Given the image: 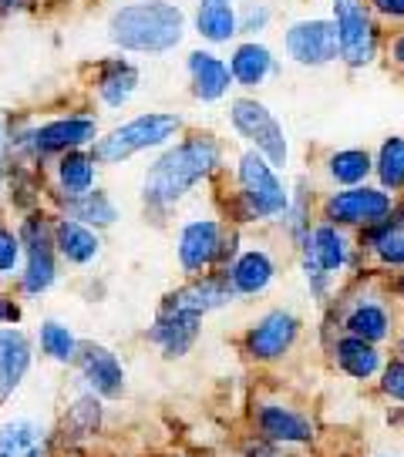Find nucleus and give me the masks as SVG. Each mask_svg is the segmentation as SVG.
I'll list each match as a JSON object with an SVG mask.
<instances>
[{
	"label": "nucleus",
	"mask_w": 404,
	"mask_h": 457,
	"mask_svg": "<svg viewBox=\"0 0 404 457\" xmlns=\"http://www.w3.org/2000/svg\"><path fill=\"white\" fill-rule=\"evenodd\" d=\"M108 37L122 51L165 54L186 37V14L173 0H139L118 7L108 21Z\"/></svg>",
	"instance_id": "f257e3e1"
},
{
	"label": "nucleus",
	"mask_w": 404,
	"mask_h": 457,
	"mask_svg": "<svg viewBox=\"0 0 404 457\" xmlns=\"http://www.w3.org/2000/svg\"><path fill=\"white\" fill-rule=\"evenodd\" d=\"M219 145L209 135H192L182 145L169 148L145 175V202L152 205H173L186 195L192 186H199L206 175H213L219 165Z\"/></svg>",
	"instance_id": "f03ea898"
},
{
	"label": "nucleus",
	"mask_w": 404,
	"mask_h": 457,
	"mask_svg": "<svg viewBox=\"0 0 404 457\" xmlns=\"http://www.w3.org/2000/svg\"><path fill=\"white\" fill-rule=\"evenodd\" d=\"M179 129H182L179 114H169V112L139 114V118L125 121L122 129L108 131L105 138H98L91 158H95V162H108V165H112V162H125V158H131L135 152L159 148V145L173 142Z\"/></svg>",
	"instance_id": "7ed1b4c3"
},
{
	"label": "nucleus",
	"mask_w": 404,
	"mask_h": 457,
	"mask_svg": "<svg viewBox=\"0 0 404 457\" xmlns=\"http://www.w3.org/2000/svg\"><path fill=\"white\" fill-rule=\"evenodd\" d=\"M337 57L350 68H367L377 57V28L364 0H331Z\"/></svg>",
	"instance_id": "20e7f679"
},
{
	"label": "nucleus",
	"mask_w": 404,
	"mask_h": 457,
	"mask_svg": "<svg viewBox=\"0 0 404 457\" xmlns=\"http://www.w3.org/2000/svg\"><path fill=\"white\" fill-rule=\"evenodd\" d=\"M240 202L249 219H276L290 209V195L276 179V169L257 152L240 158Z\"/></svg>",
	"instance_id": "39448f33"
},
{
	"label": "nucleus",
	"mask_w": 404,
	"mask_h": 457,
	"mask_svg": "<svg viewBox=\"0 0 404 457\" xmlns=\"http://www.w3.org/2000/svg\"><path fill=\"white\" fill-rule=\"evenodd\" d=\"M230 118H232V129L243 135L249 145H257L260 152L274 169H283L290 158L287 148V135L280 129V121L274 118V112L257 98H236L230 104Z\"/></svg>",
	"instance_id": "423d86ee"
},
{
	"label": "nucleus",
	"mask_w": 404,
	"mask_h": 457,
	"mask_svg": "<svg viewBox=\"0 0 404 457\" xmlns=\"http://www.w3.org/2000/svg\"><path fill=\"white\" fill-rule=\"evenodd\" d=\"M21 245L28 249V262L21 272V286L24 293L38 296L44 289H51L58 279V266H55V228L44 222V215H28L21 226Z\"/></svg>",
	"instance_id": "0eeeda50"
},
{
	"label": "nucleus",
	"mask_w": 404,
	"mask_h": 457,
	"mask_svg": "<svg viewBox=\"0 0 404 457\" xmlns=\"http://www.w3.org/2000/svg\"><path fill=\"white\" fill-rule=\"evenodd\" d=\"M283 51L300 68H324V64L337 61V30H333V21H324V17L293 21L287 34H283Z\"/></svg>",
	"instance_id": "6e6552de"
},
{
	"label": "nucleus",
	"mask_w": 404,
	"mask_h": 457,
	"mask_svg": "<svg viewBox=\"0 0 404 457\" xmlns=\"http://www.w3.org/2000/svg\"><path fill=\"white\" fill-rule=\"evenodd\" d=\"M347 266V239L344 232L327 222V226H317L314 232H307L303 239V270H307V279L314 283V293L324 296V289L331 283L333 272H341Z\"/></svg>",
	"instance_id": "1a4fd4ad"
},
{
	"label": "nucleus",
	"mask_w": 404,
	"mask_h": 457,
	"mask_svg": "<svg viewBox=\"0 0 404 457\" xmlns=\"http://www.w3.org/2000/svg\"><path fill=\"white\" fill-rule=\"evenodd\" d=\"M391 215V195L384 188L354 186L327 199V219L341 226H377Z\"/></svg>",
	"instance_id": "9d476101"
},
{
	"label": "nucleus",
	"mask_w": 404,
	"mask_h": 457,
	"mask_svg": "<svg viewBox=\"0 0 404 457\" xmlns=\"http://www.w3.org/2000/svg\"><path fill=\"white\" fill-rule=\"evenodd\" d=\"M98 135V125L95 118H85V114H72V118H55L30 135V145L34 152L41 155H64V152H74L81 145L95 142Z\"/></svg>",
	"instance_id": "9b49d317"
},
{
	"label": "nucleus",
	"mask_w": 404,
	"mask_h": 457,
	"mask_svg": "<svg viewBox=\"0 0 404 457\" xmlns=\"http://www.w3.org/2000/svg\"><path fill=\"white\" fill-rule=\"evenodd\" d=\"M219 243H223V228L213 219H192L179 232V266L186 272L209 270L219 256Z\"/></svg>",
	"instance_id": "f8f14e48"
},
{
	"label": "nucleus",
	"mask_w": 404,
	"mask_h": 457,
	"mask_svg": "<svg viewBox=\"0 0 404 457\" xmlns=\"http://www.w3.org/2000/svg\"><path fill=\"white\" fill-rule=\"evenodd\" d=\"M297 333H300L297 316L283 313V310H274V313H266L257 327L249 329L246 346H249V353H253L257 360H276L293 346Z\"/></svg>",
	"instance_id": "ddd939ff"
},
{
	"label": "nucleus",
	"mask_w": 404,
	"mask_h": 457,
	"mask_svg": "<svg viewBox=\"0 0 404 457\" xmlns=\"http://www.w3.org/2000/svg\"><path fill=\"white\" fill-rule=\"evenodd\" d=\"M232 300V283L226 272L219 276H202L199 283H189L186 289L173 293L162 310H175V313H209V310H219Z\"/></svg>",
	"instance_id": "4468645a"
},
{
	"label": "nucleus",
	"mask_w": 404,
	"mask_h": 457,
	"mask_svg": "<svg viewBox=\"0 0 404 457\" xmlns=\"http://www.w3.org/2000/svg\"><path fill=\"white\" fill-rule=\"evenodd\" d=\"M186 68H189V81H192V95L199 101L213 104V101H223L230 95L232 74H230V64L219 54H213V51H192Z\"/></svg>",
	"instance_id": "2eb2a0df"
},
{
	"label": "nucleus",
	"mask_w": 404,
	"mask_h": 457,
	"mask_svg": "<svg viewBox=\"0 0 404 457\" xmlns=\"http://www.w3.org/2000/svg\"><path fill=\"white\" fill-rule=\"evenodd\" d=\"M78 360H81V373H85V380L91 384L95 394H101V397H118L122 394L125 370H122V363L115 360L112 350H105L98 343H85V346H78Z\"/></svg>",
	"instance_id": "dca6fc26"
},
{
	"label": "nucleus",
	"mask_w": 404,
	"mask_h": 457,
	"mask_svg": "<svg viewBox=\"0 0 404 457\" xmlns=\"http://www.w3.org/2000/svg\"><path fill=\"white\" fill-rule=\"evenodd\" d=\"M202 327V316L196 313H175V310H162L156 327L148 329L152 343L159 346L165 357H182L189 353V346L196 343Z\"/></svg>",
	"instance_id": "f3484780"
},
{
	"label": "nucleus",
	"mask_w": 404,
	"mask_h": 457,
	"mask_svg": "<svg viewBox=\"0 0 404 457\" xmlns=\"http://www.w3.org/2000/svg\"><path fill=\"white\" fill-rule=\"evenodd\" d=\"M230 74L232 85L240 87H257L263 85L270 74H276V57L263 41H243L236 44L230 57Z\"/></svg>",
	"instance_id": "a211bd4d"
},
{
	"label": "nucleus",
	"mask_w": 404,
	"mask_h": 457,
	"mask_svg": "<svg viewBox=\"0 0 404 457\" xmlns=\"http://www.w3.org/2000/svg\"><path fill=\"white\" fill-rule=\"evenodd\" d=\"M196 34L209 44H230L240 34L236 0H199L196 4Z\"/></svg>",
	"instance_id": "6ab92c4d"
},
{
	"label": "nucleus",
	"mask_w": 404,
	"mask_h": 457,
	"mask_svg": "<svg viewBox=\"0 0 404 457\" xmlns=\"http://www.w3.org/2000/svg\"><path fill=\"white\" fill-rule=\"evenodd\" d=\"M30 367V343L17 329H0V403L17 390Z\"/></svg>",
	"instance_id": "aec40b11"
},
{
	"label": "nucleus",
	"mask_w": 404,
	"mask_h": 457,
	"mask_svg": "<svg viewBox=\"0 0 404 457\" xmlns=\"http://www.w3.org/2000/svg\"><path fill=\"white\" fill-rule=\"evenodd\" d=\"M232 283V293H243V296H257L263 293L266 286L274 283L276 276V266L270 253H263V249H249L243 256L232 262V270L226 272Z\"/></svg>",
	"instance_id": "412c9836"
},
{
	"label": "nucleus",
	"mask_w": 404,
	"mask_h": 457,
	"mask_svg": "<svg viewBox=\"0 0 404 457\" xmlns=\"http://www.w3.org/2000/svg\"><path fill=\"white\" fill-rule=\"evenodd\" d=\"M55 245H58V253L72 266H88V262H95V256H98L101 239L95 236V228L85 226V222L61 219L58 226H55Z\"/></svg>",
	"instance_id": "4be33fe9"
},
{
	"label": "nucleus",
	"mask_w": 404,
	"mask_h": 457,
	"mask_svg": "<svg viewBox=\"0 0 404 457\" xmlns=\"http://www.w3.org/2000/svg\"><path fill=\"white\" fill-rule=\"evenodd\" d=\"M135 87H139V71L131 68L129 61H108L98 74V98L108 104V108H122L125 101L135 95Z\"/></svg>",
	"instance_id": "5701e85b"
},
{
	"label": "nucleus",
	"mask_w": 404,
	"mask_h": 457,
	"mask_svg": "<svg viewBox=\"0 0 404 457\" xmlns=\"http://www.w3.org/2000/svg\"><path fill=\"white\" fill-rule=\"evenodd\" d=\"M260 428L276 444H303L314 437V428L307 424V417L293 414L287 407H263Z\"/></svg>",
	"instance_id": "b1692460"
},
{
	"label": "nucleus",
	"mask_w": 404,
	"mask_h": 457,
	"mask_svg": "<svg viewBox=\"0 0 404 457\" xmlns=\"http://www.w3.org/2000/svg\"><path fill=\"white\" fill-rule=\"evenodd\" d=\"M347 333H350V337H358V340H364V343L388 340V333H391L388 310L375 300L358 303V306L347 313Z\"/></svg>",
	"instance_id": "393cba45"
},
{
	"label": "nucleus",
	"mask_w": 404,
	"mask_h": 457,
	"mask_svg": "<svg viewBox=\"0 0 404 457\" xmlns=\"http://www.w3.org/2000/svg\"><path fill=\"white\" fill-rule=\"evenodd\" d=\"M58 186L61 192L74 199V195H85L95 188V158L85 152H64L58 162Z\"/></svg>",
	"instance_id": "a878e982"
},
{
	"label": "nucleus",
	"mask_w": 404,
	"mask_h": 457,
	"mask_svg": "<svg viewBox=\"0 0 404 457\" xmlns=\"http://www.w3.org/2000/svg\"><path fill=\"white\" fill-rule=\"evenodd\" d=\"M0 457H44V430L34 420H11L0 430Z\"/></svg>",
	"instance_id": "bb28decb"
},
{
	"label": "nucleus",
	"mask_w": 404,
	"mask_h": 457,
	"mask_svg": "<svg viewBox=\"0 0 404 457\" xmlns=\"http://www.w3.org/2000/svg\"><path fill=\"white\" fill-rule=\"evenodd\" d=\"M337 363L350 377L367 380V377H375L381 370V353H377L375 343H364L358 337H344V340L337 343Z\"/></svg>",
	"instance_id": "cd10ccee"
},
{
	"label": "nucleus",
	"mask_w": 404,
	"mask_h": 457,
	"mask_svg": "<svg viewBox=\"0 0 404 457\" xmlns=\"http://www.w3.org/2000/svg\"><path fill=\"white\" fill-rule=\"evenodd\" d=\"M68 212H72L74 222H85V226H91V228H105L118 219L115 202L108 199L105 192H98V188H91V192H85V195L68 199Z\"/></svg>",
	"instance_id": "c85d7f7f"
},
{
	"label": "nucleus",
	"mask_w": 404,
	"mask_h": 457,
	"mask_svg": "<svg viewBox=\"0 0 404 457\" xmlns=\"http://www.w3.org/2000/svg\"><path fill=\"white\" fill-rule=\"evenodd\" d=\"M371 169H375V162H371V155L367 152H361V148H344V152H333L331 162H327V171H331V179L337 182V186H361L364 179L371 175Z\"/></svg>",
	"instance_id": "c756f323"
},
{
	"label": "nucleus",
	"mask_w": 404,
	"mask_h": 457,
	"mask_svg": "<svg viewBox=\"0 0 404 457\" xmlns=\"http://www.w3.org/2000/svg\"><path fill=\"white\" fill-rule=\"evenodd\" d=\"M371 249L384 266H404V222H377L371 232Z\"/></svg>",
	"instance_id": "7c9ffc66"
},
{
	"label": "nucleus",
	"mask_w": 404,
	"mask_h": 457,
	"mask_svg": "<svg viewBox=\"0 0 404 457\" xmlns=\"http://www.w3.org/2000/svg\"><path fill=\"white\" fill-rule=\"evenodd\" d=\"M377 179L384 188H404V138L401 135H391L388 142L381 145L377 152Z\"/></svg>",
	"instance_id": "2f4dec72"
},
{
	"label": "nucleus",
	"mask_w": 404,
	"mask_h": 457,
	"mask_svg": "<svg viewBox=\"0 0 404 457\" xmlns=\"http://www.w3.org/2000/svg\"><path fill=\"white\" fill-rule=\"evenodd\" d=\"M41 350L51 360H58V363H72L78 357V340H74V333L64 323L47 320L41 327Z\"/></svg>",
	"instance_id": "473e14b6"
},
{
	"label": "nucleus",
	"mask_w": 404,
	"mask_h": 457,
	"mask_svg": "<svg viewBox=\"0 0 404 457\" xmlns=\"http://www.w3.org/2000/svg\"><path fill=\"white\" fill-rule=\"evenodd\" d=\"M95 424H98V403H95V397H81L64 414V430H72V434H88V430H95Z\"/></svg>",
	"instance_id": "72a5a7b5"
},
{
	"label": "nucleus",
	"mask_w": 404,
	"mask_h": 457,
	"mask_svg": "<svg viewBox=\"0 0 404 457\" xmlns=\"http://www.w3.org/2000/svg\"><path fill=\"white\" fill-rule=\"evenodd\" d=\"M270 21H274V11L266 7V4H249L243 14H240V34H249L253 41H257V34H263V30L270 28Z\"/></svg>",
	"instance_id": "f704fd0d"
},
{
	"label": "nucleus",
	"mask_w": 404,
	"mask_h": 457,
	"mask_svg": "<svg viewBox=\"0 0 404 457\" xmlns=\"http://www.w3.org/2000/svg\"><path fill=\"white\" fill-rule=\"evenodd\" d=\"M21 236H14L7 226H0V276H11L21 266Z\"/></svg>",
	"instance_id": "c9c22d12"
},
{
	"label": "nucleus",
	"mask_w": 404,
	"mask_h": 457,
	"mask_svg": "<svg viewBox=\"0 0 404 457\" xmlns=\"http://www.w3.org/2000/svg\"><path fill=\"white\" fill-rule=\"evenodd\" d=\"M384 394H388L391 400H398V403H404V363L401 360H391L388 367H384Z\"/></svg>",
	"instance_id": "e433bc0d"
},
{
	"label": "nucleus",
	"mask_w": 404,
	"mask_h": 457,
	"mask_svg": "<svg viewBox=\"0 0 404 457\" xmlns=\"http://www.w3.org/2000/svg\"><path fill=\"white\" fill-rule=\"evenodd\" d=\"M367 7L388 21H404V0H367Z\"/></svg>",
	"instance_id": "4c0bfd02"
},
{
	"label": "nucleus",
	"mask_w": 404,
	"mask_h": 457,
	"mask_svg": "<svg viewBox=\"0 0 404 457\" xmlns=\"http://www.w3.org/2000/svg\"><path fill=\"white\" fill-rule=\"evenodd\" d=\"M21 320V306L11 296H0V323H17Z\"/></svg>",
	"instance_id": "58836bf2"
},
{
	"label": "nucleus",
	"mask_w": 404,
	"mask_h": 457,
	"mask_svg": "<svg viewBox=\"0 0 404 457\" xmlns=\"http://www.w3.org/2000/svg\"><path fill=\"white\" fill-rule=\"evenodd\" d=\"M30 0H0V17L7 14H17V11H24Z\"/></svg>",
	"instance_id": "ea45409f"
},
{
	"label": "nucleus",
	"mask_w": 404,
	"mask_h": 457,
	"mask_svg": "<svg viewBox=\"0 0 404 457\" xmlns=\"http://www.w3.org/2000/svg\"><path fill=\"white\" fill-rule=\"evenodd\" d=\"M391 57H394V64H401L404 68V30L394 37V44H391Z\"/></svg>",
	"instance_id": "a19ab883"
},
{
	"label": "nucleus",
	"mask_w": 404,
	"mask_h": 457,
	"mask_svg": "<svg viewBox=\"0 0 404 457\" xmlns=\"http://www.w3.org/2000/svg\"><path fill=\"white\" fill-rule=\"evenodd\" d=\"M7 145V121H4V114H0V148Z\"/></svg>",
	"instance_id": "79ce46f5"
},
{
	"label": "nucleus",
	"mask_w": 404,
	"mask_h": 457,
	"mask_svg": "<svg viewBox=\"0 0 404 457\" xmlns=\"http://www.w3.org/2000/svg\"><path fill=\"white\" fill-rule=\"evenodd\" d=\"M398 293H401V296H404V276H401V279H398Z\"/></svg>",
	"instance_id": "37998d69"
},
{
	"label": "nucleus",
	"mask_w": 404,
	"mask_h": 457,
	"mask_svg": "<svg viewBox=\"0 0 404 457\" xmlns=\"http://www.w3.org/2000/svg\"><path fill=\"white\" fill-rule=\"evenodd\" d=\"M401 350H404V333H401Z\"/></svg>",
	"instance_id": "c03bdc74"
}]
</instances>
